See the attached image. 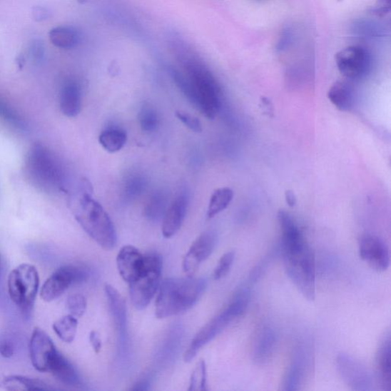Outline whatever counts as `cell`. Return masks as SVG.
I'll return each mask as SVG.
<instances>
[{"label":"cell","instance_id":"25","mask_svg":"<svg viewBox=\"0 0 391 391\" xmlns=\"http://www.w3.org/2000/svg\"><path fill=\"white\" fill-rule=\"evenodd\" d=\"M52 44L62 49H71L79 44L78 31L70 26H59L53 29L49 34Z\"/></svg>","mask_w":391,"mask_h":391},{"label":"cell","instance_id":"10","mask_svg":"<svg viewBox=\"0 0 391 391\" xmlns=\"http://www.w3.org/2000/svg\"><path fill=\"white\" fill-rule=\"evenodd\" d=\"M86 271L74 265H65L54 271L43 285L40 296L43 300L51 302L60 298L71 286L81 283L88 278Z\"/></svg>","mask_w":391,"mask_h":391},{"label":"cell","instance_id":"27","mask_svg":"<svg viewBox=\"0 0 391 391\" xmlns=\"http://www.w3.org/2000/svg\"><path fill=\"white\" fill-rule=\"evenodd\" d=\"M233 197L234 192L229 188L216 189L210 198L208 210V218H213L225 210L233 201Z\"/></svg>","mask_w":391,"mask_h":391},{"label":"cell","instance_id":"29","mask_svg":"<svg viewBox=\"0 0 391 391\" xmlns=\"http://www.w3.org/2000/svg\"><path fill=\"white\" fill-rule=\"evenodd\" d=\"M0 118L11 126L18 129H24L26 127L24 118L7 102L0 98Z\"/></svg>","mask_w":391,"mask_h":391},{"label":"cell","instance_id":"35","mask_svg":"<svg viewBox=\"0 0 391 391\" xmlns=\"http://www.w3.org/2000/svg\"><path fill=\"white\" fill-rule=\"evenodd\" d=\"M176 116L179 121L184 125L189 128L192 131L195 133L202 132V125L200 121L197 117H195L186 112L178 111Z\"/></svg>","mask_w":391,"mask_h":391},{"label":"cell","instance_id":"11","mask_svg":"<svg viewBox=\"0 0 391 391\" xmlns=\"http://www.w3.org/2000/svg\"><path fill=\"white\" fill-rule=\"evenodd\" d=\"M335 59L340 72L350 80L362 78L371 68L370 54L358 46L341 50L335 54Z\"/></svg>","mask_w":391,"mask_h":391},{"label":"cell","instance_id":"44","mask_svg":"<svg viewBox=\"0 0 391 391\" xmlns=\"http://www.w3.org/2000/svg\"><path fill=\"white\" fill-rule=\"evenodd\" d=\"M0 264H1V259H0Z\"/></svg>","mask_w":391,"mask_h":391},{"label":"cell","instance_id":"41","mask_svg":"<svg viewBox=\"0 0 391 391\" xmlns=\"http://www.w3.org/2000/svg\"><path fill=\"white\" fill-rule=\"evenodd\" d=\"M34 13V16L37 20L46 19L49 16L48 11L44 8L38 7Z\"/></svg>","mask_w":391,"mask_h":391},{"label":"cell","instance_id":"39","mask_svg":"<svg viewBox=\"0 0 391 391\" xmlns=\"http://www.w3.org/2000/svg\"><path fill=\"white\" fill-rule=\"evenodd\" d=\"M14 354V347L12 343L6 340H0V355L4 357L9 358Z\"/></svg>","mask_w":391,"mask_h":391},{"label":"cell","instance_id":"8","mask_svg":"<svg viewBox=\"0 0 391 391\" xmlns=\"http://www.w3.org/2000/svg\"><path fill=\"white\" fill-rule=\"evenodd\" d=\"M146 265L142 275L129 284L130 298L136 309H146L153 299L161 284V257L156 253L146 255Z\"/></svg>","mask_w":391,"mask_h":391},{"label":"cell","instance_id":"12","mask_svg":"<svg viewBox=\"0 0 391 391\" xmlns=\"http://www.w3.org/2000/svg\"><path fill=\"white\" fill-rule=\"evenodd\" d=\"M336 362L344 382L352 390L370 391L375 389V379L362 362L345 354L339 355Z\"/></svg>","mask_w":391,"mask_h":391},{"label":"cell","instance_id":"3","mask_svg":"<svg viewBox=\"0 0 391 391\" xmlns=\"http://www.w3.org/2000/svg\"><path fill=\"white\" fill-rule=\"evenodd\" d=\"M206 288L203 278H167L161 282L156 302V316L164 319L192 308Z\"/></svg>","mask_w":391,"mask_h":391},{"label":"cell","instance_id":"5","mask_svg":"<svg viewBox=\"0 0 391 391\" xmlns=\"http://www.w3.org/2000/svg\"><path fill=\"white\" fill-rule=\"evenodd\" d=\"M75 218L93 240L105 250L113 249L117 243V235L110 215L103 206L86 193L83 195Z\"/></svg>","mask_w":391,"mask_h":391},{"label":"cell","instance_id":"18","mask_svg":"<svg viewBox=\"0 0 391 391\" xmlns=\"http://www.w3.org/2000/svg\"><path fill=\"white\" fill-rule=\"evenodd\" d=\"M391 340L387 331L380 341L375 355V382L382 390H391Z\"/></svg>","mask_w":391,"mask_h":391},{"label":"cell","instance_id":"7","mask_svg":"<svg viewBox=\"0 0 391 391\" xmlns=\"http://www.w3.org/2000/svg\"><path fill=\"white\" fill-rule=\"evenodd\" d=\"M39 284L38 270L30 264H21L9 275V295L26 318L34 310Z\"/></svg>","mask_w":391,"mask_h":391},{"label":"cell","instance_id":"6","mask_svg":"<svg viewBox=\"0 0 391 391\" xmlns=\"http://www.w3.org/2000/svg\"><path fill=\"white\" fill-rule=\"evenodd\" d=\"M249 298L250 291L248 288L238 291L230 303L196 335L188 350L184 353V361L191 362L203 346L215 339L231 323L243 316L248 308Z\"/></svg>","mask_w":391,"mask_h":391},{"label":"cell","instance_id":"9","mask_svg":"<svg viewBox=\"0 0 391 391\" xmlns=\"http://www.w3.org/2000/svg\"><path fill=\"white\" fill-rule=\"evenodd\" d=\"M313 360L310 344L305 342H299L293 351L290 364L282 384V390H300L305 385L306 380L311 372Z\"/></svg>","mask_w":391,"mask_h":391},{"label":"cell","instance_id":"34","mask_svg":"<svg viewBox=\"0 0 391 391\" xmlns=\"http://www.w3.org/2000/svg\"><path fill=\"white\" fill-rule=\"evenodd\" d=\"M235 256L234 252H229L221 257L214 270L213 278L215 280H220L230 273L235 260Z\"/></svg>","mask_w":391,"mask_h":391},{"label":"cell","instance_id":"20","mask_svg":"<svg viewBox=\"0 0 391 391\" xmlns=\"http://www.w3.org/2000/svg\"><path fill=\"white\" fill-rule=\"evenodd\" d=\"M278 342L276 331L270 327H264L259 330L253 347L254 360L258 363H265L275 352Z\"/></svg>","mask_w":391,"mask_h":391},{"label":"cell","instance_id":"13","mask_svg":"<svg viewBox=\"0 0 391 391\" xmlns=\"http://www.w3.org/2000/svg\"><path fill=\"white\" fill-rule=\"evenodd\" d=\"M360 258L378 273L388 269L390 263L389 248L379 237L372 235H363L358 245Z\"/></svg>","mask_w":391,"mask_h":391},{"label":"cell","instance_id":"42","mask_svg":"<svg viewBox=\"0 0 391 391\" xmlns=\"http://www.w3.org/2000/svg\"><path fill=\"white\" fill-rule=\"evenodd\" d=\"M285 199H286L287 203L288 204L289 206H290V208H293V206H295L297 203L296 196L295 193H293L291 191H286Z\"/></svg>","mask_w":391,"mask_h":391},{"label":"cell","instance_id":"2","mask_svg":"<svg viewBox=\"0 0 391 391\" xmlns=\"http://www.w3.org/2000/svg\"><path fill=\"white\" fill-rule=\"evenodd\" d=\"M278 220L286 273L301 295L313 301L316 298V260L313 249L288 212L279 213Z\"/></svg>","mask_w":391,"mask_h":391},{"label":"cell","instance_id":"15","mask_svg":"<svg viewBox=\"0 0 391 391\" xmlns=\"http://www.w3.org/2000/svg\"><path fill=\"white\" fill-rule=\"evenodd\" d=\"M217 237L213 232H205L196 240L183 259L182 268L188 276H193L200 264L208 259L216 245Z\"/></svg>","mask_w":391,"mask_h":391},{"label":"cell","instance_id":"31","mask_svg":"<svg viewBox=\"0 0 391 391\" xmlns=\"http://www.w3.org/2000/svg\"><path fill=\"white\" fill-rule=\"evenodd\" d=\"M138 118L140 126L145 132H154L158 127L159 117L153 107L144 106L139 113Z\"/></svg>","mask_w":391,"mask_h":391},{"label":"cell","instance_id":"14","mask_svg":"<svg viewBox=\"0 0 391 391\" xmlns=\"http://www.w3.org/2000/svg\"><path fill=\"white\" fill-rule=\"evenodd\" d=\"M32 365L40 372H49V365L59 350L50 336L39 328L31 334L29 344Z\"/></svg>","mask_w":391,"mask_h":391},{"label":"cell","instance_id":"30","mask_svg":"<svg viewBox=\"0 0 391 391\" xmlns=\"http://www.w3.org/2000/svg\"><path fill=\"white\" fill-rule=\"evenodd\" d=\"M166 208V199L165 196L161 193H157L152 197L146 208V215L147 218L151 220H156L160 218L161 215H165Z\"/></svg>","mask_w":391,"mask_h":391},{"label":"cell","instance_id":"32","mask_svg":"<svg viewBox=\"0 0 391 391\" xmlns=\"http://www.w3.org/2000/svg\"><path fill=\"white\" fill-rule=\"evenodd\" d=\"M208 375H206V365L203 360H200L196 365L191 377L188 390H208Z\"/></svg>","mask_w":391,"mask_h":391},{"label":"cell","instance_id":"40","mask_svg":"<svg viewBox=\"0 0 391 391\" xmlns=\"http://www.w3.org/2000/svg\"><path fill=\"white\" fill-rule=\"evenodd\" d=\"M90 342L95 353L99 354L102 350L101 335L96 331L90 333Z\"/></svg>","mask_w":391,"mask_h":391},{"label":"cell","instance_id":"36","mask_svg":"<svg viewBox=\"0 0 391 391\" xmlns=\"http://www.w3.org/2000/svg\"><path fill=\"white\" fill-rule=\"evenodd\" d=\"M390 0H377L376 4L369 9V13L377 17H385L390 14Z\"/></svg>","mask_w":391,"mask_h":391},{"label":"cell","instance_id":"16","mask_svg":"<svg viewBox=\"0 0 391 391\" xmlns=\"http://www.w3.org/2000/svg\"><path fill=\"white\" fill-rule=\"evenodd\" d=\"M116 265L119 275L129 285L143 274L146 265V255L136 248L126 245L118 253Z\"/></svg>","mask_w":391,"mask_h":391},{"label":"cell","instance_id":"43","mask_svg":"<svg viewBox=\"0 0 391 391\" xmlns=\"http://www.w3.org/2000/svg\"><path fill=\"white\" fill-rule=\"evenodd\" d=\"M148 378H146L145 380H143V381L139 382L135 387L133 388V390H148V387L150 385V382L148 380Z\"/></svg>","mask_w":391,"mask_h":391},{"label":"cell","instance_id":"38","mask_svg":"<svg viewBox=\"0 0 391 391\" xmlns=\"http://www.w3.org/2000/svg\"><path fill=\"white\" fill-rule=\"evenodd\" d=\"M144 187L143 180L140 179L139 178H133L129 180L127 186L126 191L127 193L130 196L136 195L142 191Z\"/></svg>","mask_w":391,"mask_h":391},{"label":"cell","instance_id":"26","mask_svg":"<svg viewBox=\"0 0 391 391\" xmlns=\"http://www.w3.org/2000/svg\"><path fill=\"white\" fill-rule=\"evenodd\" d=\"M52 327L61 340L65 343H71L77 335L78 320L71 314L66 315L54 322Z\"/></svg>","mask_w":391,"mask_h":391},{"label":"cell","instance_id":"17","mask_svg":"<svg viewBox=\"0 0 391 391\" xmlns=\"http://www.w3.org/2000/svg\"><path fill=\"white\" fill-rule=\"evenodd\" d=\"M105 293L118 332V344L121 346L118 351L125 354L127 342L126 302L121 293L111 285H106Z\"/></svg>","mask_w":391,"mask_h":391},{"label":"cell","instance_id":"23","mask_svg":"<svg viewBox=\"0 0 391 391\" xmlns=\"http://www.w3.org/2000/svg\"><path fill=\"white\" fill-rule=\"evenodd\" d=\"M0 389L6 390H51L53 388L39 378L21 375H0Z\"/></svg>","mask_w":391,"mask_h":391},{"label":"cell","instance_id":"22","mask_svg":"<svg viewBox=\"0 0 391 391\" xmlns=\"http://www.w3.org/2000/svg\"><path fill=\"white\" fill-rule=\"evenodd\" d=\"M49 372L61 383L69 386L80 385V377L73 365L59 351L54 357Z\"/></svg>","mask_w":391,"mask_h":391},{"label":"cell","instance_id":"24","mask_svg":"<svg viewBox=\"0 0 391 391\" xmlns=\"http://www.w3.org/2000/svg\"><path fill=\"white\" fill-rule=\"evenodd\" d=\"M329 101L342 112L351 110L355 101L352 85L344 81L335 82L327 93Z\"/></svg>","mask_w":391,"mask_h":391},{"label":"cell","instance_id":"1","mask_svg":"<svg viewBox=\"0 0 391 391\" xmlns=\"http://www.w3.org/2000/svg\"><path fill=\"white\" fill-rule=\"evenodd\" d=\"M171 45L183 68V72L171 71L173 81L202 114L210 119L215 118L221 106L219 82L186 41L176 36Z\"/></svg>","mask_w":391,"mask_h":391},{"label":"cell","instance_id":"33","mask_svg":"<svg viewBox=\"0 0 391 391\" xmlns=\"http://www.w3.org/2000/svg\"><path fill=\"white\" fill-rule=\"evenodd\" d=\"M68 309L73 317L79 318L83 316L88 306L86 299L80 293L70 295L67 300Z\"/></svg>","mask_w":391,"mask_h":391},{"label":"cell","instance_id":"4","mask_svg":"<svg viewBox=\"0 0 391 391\" xmlns=\"http://www.w3.org/2000/svg\"><path fill=\"white\" fill-rule=\"evenodd\" d=\"M25 171L32 184L46 192L64 187V175L60 161L45 145L35 143L27 152Z\"/></svg>","mask_w":391,"mask_h":391},{"label":"cell","instance_id":"28","mask_svg":"<svg viewBox=\"0 0 391 391\" xmlns=\"http://www.w3.org/2000/svg\"><path fill=\"white\" fill-rule=\"evenodd\" d=\"M127 134L123 130L111 128L106 130L99 137L102 147L111 153L121 151L126 144Z\"/></svg>","mask_w":391,"mask_h":391},{"label":"cell","instance_id":"37","mask_svg":"<svg viewBox=\"0 0 391 391\" xmlns=\"http://www.w3.org/2000/svg\"><path fill=\"white\" fill-rule=\"evenodd\" d=\"M29 53L32 59L40 61L44 57L45 47L39 40H35L31 43Z\"/></svg>","mask_w":391,"mask_h":391},{"label":"cell","instance_id":"21","mask_svg":"<svg viewBox=\"0 0 391 391\" xmlns=\"http://www.w3.org/2000/svg\"><path fill=\"white\" fill-rule=\"evenodd\" d=\"M60 107L64 115L77 116L82 107V91L80 85L75 81L65 83L60 94Z\"/></svg>","mask_w":391,"mask_h":391},{"label":"cell","instance_id":"19","mask_svg":"<svg viewBox=\"0 0 391 391\" xmlns=\"http://www.w3.org/2000/svg\"><path fill=\"white\" fill-rule=\"evenodd\" d=\"M188 198L180 195L169 205L163 219L161 231L165 238H170L181 230L187 214Z\"/></svg>","mask_w":391,"mask_h":391}]
</instances>
